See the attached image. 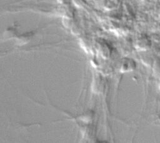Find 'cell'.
<instances>
[{
    "mask_svg": "<svg viewBox=\"0 0 160 143\" xmlns=\"http://www.w3.org/2000/svg\"><path fill=\"white\" fill-rule=\"evenodd\" d=\"M136 68V62L131 58H125L121 61L119 71L121 73H128L134 70Z\"/></svg>",
    "mask_w": 160,
    "mask_h": 143,
    "instance_id": "obj_1",
    "label": "cell"
},
{
    "mask_svg": "<svg viewBox=\"0 0 160 143\" xmlns=\"http://www.w3.org/2000/svg\"><path fill=\"white\" fill-rule=\"evenodd\" d=\"M134 46L138 50L145 51L151 47V41L145 36L141 37L136 40Z\"/></svg>",
    "mask_w": 160,
    "mask_h": 143,
    "instance_id": "obj_2",
    "label": "cell"
},
{
    "mask_svg": "<svg viewBox=\"0 0 160 143\" xmlns=\"http://www.w3.org/2000/svg\"><path fill=\"white\" fill-rule=\"evenodd\" d=\"M154 70L156 73L159 74L160 75V61H156L154 65Z\"/></svg>",
    "mask_w": 160,
    "mask_h": 143,
    "instance_id": "obj_3",
    "label": "cell"
},
{
    "mask_svg": "<svg viewBox=\"0 0 160 143\" xmlns=\"http://www.w3.org/2000/svg\"><path fill=\"white\" fill-rule=\"evenodd\" d=\"M158 86H159V89L160 90V77H159V85H158Z\"/></svg>",
    "mask_w": 160,
    "mask_h": 143,
    "instance_id": "obj_4",
    "label": "cell"
}]
</instances>
